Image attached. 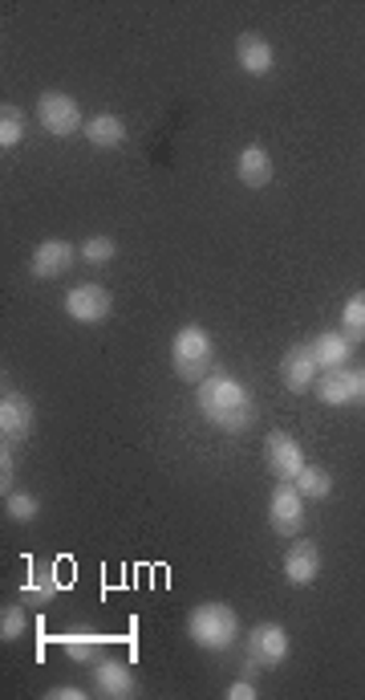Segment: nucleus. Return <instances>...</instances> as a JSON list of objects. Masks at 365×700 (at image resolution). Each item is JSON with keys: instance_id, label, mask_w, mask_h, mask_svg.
Returning a JSON list of instances; mask_svg holds the SVG:
<instances>
[{"instance_id": "obj_29", "label": "nucleus", "mask_w": 365, "mask_h": 700, "mask_svg": "<svg viewBox=\"0 0 365 700\" xmlns=\"http://www.w3.org/2000/svg\"><path fill=\"white\" fill-rule=\"evenodd\" d=\"M227 700H256V684L252 680H236L227 688Z\"/></svg>"}, {"instance_id": "obj_6", "label": "nucleus", "mask_w": 365, "mask_h": 700, "mask_svg": "<svg viewBox=\"0 0 365 700\" xmlns=\"http://www.w3.org/2000/svg\"><path fill=\"white\" fill-rule=\"evenodd\" d=\"M32 423H37V407H32L29 395L21 391H9L0 395V440L13 448V444H25L32 436Z\"/></svg>"}, {"instance_id": "obj_21", "label": "nucleus", "mask_w": 365, "mask_h": 700, "mask_svg": "<svg viewBox=\"0 0 365 700\" xmlns=\"http://www.w3.org/2000/svg\"><path fill=\"white\" fill-rule=\"evenodd\" d=\"M297 488H301L304 501H325L334 493V476H329V469H321V464H304L301 476H297Z\"/></svg>"}, {"instance_id": "obj_8", "label": "nucleus", "mask_w": 365, "mask_h": 700, "mask_svg": "<svg viewBox=\"0 0 365 700\" xmlns=\"http://www.w3.org/2000/svg\"><path fill=\"white\" fill-rule=\"evenodd\" d=\"M65 314L81 326H97L114 314V297H110V290L86 281V285H74V290L65 293Z\"/></svg>"}, {"instance_id": "obj_24", "label": "nucleus", "mask_w": 365, "mask_h": 700, "mask_svg": "<svg viewBox=\"0 0 365 700\" xmlns=\"http://www.w3.org/2000/svg\"><path fill=\"white\" fill-rule=\"evenodd\" d=\"M4 513H9V521H16V525H29L37 513H41V501L32 497V493H9L4 497Z\"/></svg>"}, {"instance_id": "obj_11", "label": "nucleus", "mask_w": 365, "mask_h": 700, "mask_svg": "<svg viewBox=\"0 0 365 700\" xmlns=\"http://www.w3.org/2000/svg\"><path fill=\"white\" fill-rule=\"evenodd\" d=\"M139 692V680L130 676L122 660H97L94 664V697L102 700H130Z\"/></svg>"}, {"instance_id": "obj_10", "label": "nucleus", "mask_w": 365, "mask_h": 700, "mask_svg": "<svg viewBox=\"0 0 365 700\" xmlns=\"http://www.w3.org/2000/svg\"><path fill=\"white\" fill-rule=\"evenodd\" d=\"M317 399L325 407H350V404H362V387H357V371L350 367H334V371H321L317 383Z\"/></svg>"}, {"instance_id": "obj_2", "label": "nucleus", "mask_w": 365, "mask_h": 700, "mask_svg": "<svg viewBox=\"0 0 365 700\" xmlns=\"http://www.w3.org/2000/svg\"><path fill=\"white\" fill-rule=\"evenodd\" d=\"M187 635L204 651H227L239 635V619L227 602H199L187 615Z\"/></svg>"}, {"instance_id": "obj_5", "label": "nucleus", "mask_w": 365, "mask_h": 700, "mask_svg": "<svg viewBox=\"0 0 365 700\" xmlns=\"http://www.w3.org/2000/svg\"><path fill=\"white\" fill-rule=\"evenodd\" d=\"M37 118H41V127L49 135H74V130H86V118H81V106L74 98L65 94V90H45V94L37 98Z\"/></svg>"}, {"instance_id": "obj_3", "label": "nucleus", "mask_w": 365, "mask_h": 700, "mask_svg": "<svg viewBox=\"0 0 365 700\" xmlns=\"http://www.w3.org/2000/svg\"><path fill=\"white\" fill-rule=\"evenodd\" d=\"M211 334H207L204 326L187 322L183 330L175 334L171 342V367L183 383H204L207 374H211Z\"/></svg>"}, {"instance_id": "obj_1", "label": "nucleus", "mask_w": 365, "mask_h": 700, "mask_svg": "<svg viewBox=\"0 0 365 700\" xmlns=\"http://www.w3.org/2000/svg\"><path fill=\"white\" fill-rule=\"evenodd\" d=\"M195 404H199V411H204V420L216 423L220 432H244V428H252L256 423L252 391L223 371H211L204 383H199Z\"/></svg>"}, {"instance_id": "obj_19", "label": "nucleus", "mask_w": 365, "mask_h": 700, "mask_svg": "<svg viewBox=\"0 0 365 700\" xmlns=\"http://www.w3.org/2000/svg\"><path fill=\"white\" fill-rule=\"evenodd\" d=\"M57 590H62L57 570L41 567V570H32L29 574V583H21V602H25V607H45V602L57 599Z\"/></svg>"}, {"instance_id": "obj_13", "label": "nucleus", "mask_w": 365, "mask_h": 700, "mask_svg": "<svg viewBox=\"0 0 365 700\" xmlns=\"http://www.w3.org/2000/svg\"><path fill=\"white\" fill-rule=\"evenodd\" d=\"M317 374H321V367H317V355H313L309 342L285 351V358H281V379H285L288 391H313Z\"/></svg>"}, {"instance_id": "obj_18", "label": "nucleus", "mask_w": 365, "mask_h": 700, "mask_svg": "<svg viewBox=\"0 0 365 700\" xmlns=\"http://www.w3.org/2000/svg\"><path fill=\"white\" fill-rule=\"evenodd\" d=\"M86 139L97 151H118L127 143V123L118 114H94V118H86Z\"/></svg>"}, {"instance_id": "obj_14", "label": "nucleus", "mask_w": 365, "mask_h": 700, "mask_svg": "<svg viewBox=\"0 0 365 700\" xmlns=\"http://www.w3.org/2000/svg\"><path fill=\"white\" fill-rule=\"evenodd\" d=\"M236 62H239V69H244V74L264 78V74H272V65H276V53H272L269 37H260V33H239Z\"/></svg>"}, {"instance_id": "obj_23", "label": "nucleus", "mask_w": 365, "mask_h": 700, "mask_svg": "<svg viewBox=\"0 0 365 700\" xmlns=\"http://www.w3.org/2000/svg\"><path fill=\"white\" fill-rule=\"evenodd\" d=\"M21 139H25V111L4 102V106H0V147L13 151Z\"/></svg>"}, {"instance_id": "obj_28", "label": "nucleus", "mask_w": 365, "mask_h": 700, "mask_svg": "<svg viewBox=\"0 0 365 700\" xmlns=\"http://www.w3.org/2000/svg\"><path fill=\"white\" fill-rule=\"evenodd\" d=\"M45 697L49 700H81L86 697V688H78V684H57V688H49Z\"/></svg>"}, {"instance_id": "obj_30", "label": "nucleus", "mask_w": 365, "mask_h": 700, "mask_svg": "<svg viewBox=\"0 0 365 700\" xmlns=\"http://www.w3.org/2000/svg\"><path fill=\"white\" fill-rule=\"evenodd\" d=\"M357 387H362V404H365V367L357 371Z\"/></svg>"}, {"instance_id": "obj_16", "label": "nucleus", "mask_w": 365, "mask_h": 700, "mask_svg": "<svg viewBox=\"0 0 365 700\" xmlns=\"http://www.w3.org/2000/svg\"><path fill=\"white\" fill-rule=\"evenodd\" d=\"M236 176H239V183L244 188H269L272 183V155L264 151L260 143H252V147H244L239 151V160H236Z\"/></svg>"}, {"instance_id": "obj_22", "label": "nucleus", "mask_w": 365, "mask_h": 700, "mask_svg": "<svg viewBox=\"0 0 365 700\" xmlns=\"http://www.w3.org/2000/svg\"><path fill=\"white\" fill-rule=\"evenodd\" d=\"M341 334L357 346V342H365V290H357L346 302V309H341Z\"/></svg>"}, {"instance_id": "obj_27", "label": "nucleus", "mask_w": 365, "mask_h": 700, "mask_svg": "<svg viewBox=\"0 0 365 700\" xmlns=\"http://www.w3.org/2000/svg\"><path fill=\"white\" fill-rule=\"evenodd\" d=\"M0 493H4V497L13 493V448H9V444L0 448Z\"/></svg>"}, {"instance_id": "obj_17", "label": "nucleus", "mask_w": 365, "mask_h": 700, "mask_svg": "<svg viewBox=\"0 0 365 700\" xmlns=\"http://www.w3.org/2000/svg\"><path fill=\"white\" fill-rule=\"evenodd\" d=\"M313 355H317V367L321 371H334V367H350L353 358V342L341 334V330H321L317 339L309 342Z\"/></svg>"}, {"instance_id": "obj_15", "label": "nucleus", "mask_w": 365, "mask_h": 700, "mask_svg": "<svg viewBox=\"0 0 365 700\" xmlns=\"http://www.w3.org/2000/svg\"><path fill=\"white\" fill-rule=\"evenodd\" d=\"M321 574V550L317 542H297V546H288L285 553V578L292 586H313Z\"/></svg>"}, {"instance_id": "obj_20", "label": "nucleus", "mask_w": 365, "mask_h": 700, "mask_svg": "<svg viewBox=\"0 0 365 700\" xmlns=\"http://www.w3.org/2000/svg\"><path fill=\"white\" fill-rule=\"evenodd\" d=\"M62 648L74 664H97V660H102V651H106V635L69 632V635H62Z\"/></svg>"}, {"instance_id": "obj_7", "label": "nucleus", "mask_w": 365, "mask_h": 700, "mask_svg": "<svg viewBox=\"0 0 365 700\" xmlns=\"http://www.w3.org/2000/svg\"><path fill=\"white\" fill-rule=\"evenodd\" d=\"M269 521L281 537H297L304 530V497L301 488H297V481H281V485L272 488Z\"/></svg>"}, {"instance_id": "obj_4", "label": "nucleus", "mask_w": 365, "mask_h": 700, "mask_svg": "<svg viewBox=\"0 0 365 700\" xmlns=\"http://www.w3.org/2000/svg\"><path fill=\"white\" fill-rule=\"evenodd\" d=\"M244 676H256V672H269V667H281L288 660V632L281 623H256L248 632V644H244Z\"/></svg>"}, {"instance_id": "obj_12", "label": "nucleus", "mask_w": 365, "mask_h": 700, "mask_svg": "<svg viewBox=\"0 0 365 700\" xmlns=\"http://www.w3.org/2000/svg\"><path fill=\"white\" fill-rule=\"evenodd\" d=\"M304 469V453L301 444L288 436V432H269V472L276 481H297Z\"/></svg>"}, {"instance_id": "obj_25", "label": "nucleus", "mask_w": 365, "mask_h": 700, "mask_svg": "<svg viewBox=\"0 0 365 700\" xmlns=\"http://www.w3.org/2000/svg\"><path fill=\"white\" fill-rule=\"evenodd\" d=\"M25 632H29L25 602H21V607H4V611H0V639H4V644H16V639H25Z\"/></svg>"}, {"instance_id": "obj_26", "label": "nucleus", "mask_w": 365, "mask_h": 700, "mask_svg": "<svg viewBox=\"0 0 365 700\" xmlns=\"http://www.w3.org/2000/svg\"><path fill=\"white\" fill-rule=\"evenodd\" d=\"M114 241L110 237H90V241L81 244V260H90V265H110L114 260Z\"/></svg>"}, {"instance_id": "obj_9", "label": "nucleus", "mask_w": 365, "mask_h": 700, "mask_svg": "<svg viewBox=\"0 0 365 700\" xmlns=\"http://www.w3.org/2000/svg\"><path fill=\"white\" fill-rule=\"evenodd\" d=\"M74 257H81V249H74L69 241H57V237L41 241L29 257V273L37 281H57V277H65L74 269Z\"/></svg>"}]
</instances>
